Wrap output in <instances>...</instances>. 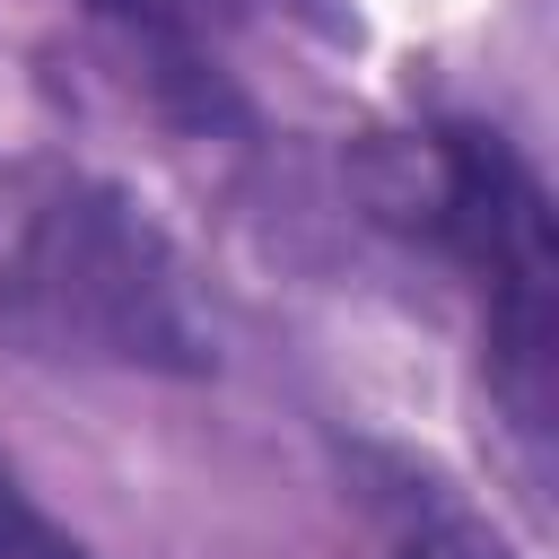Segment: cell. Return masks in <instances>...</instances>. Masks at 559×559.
<instances>
[{"label": "cell", "mask_w": 559, "mask_h": 559, "mask_svg": "<svg viewBox=\"0 0 559 559\" xmlns=\"http://www.w3.org/2000/svg\"><path fill=\"white\" fill-rule=\"evenodd\" d=\"M0 323L44 358L210 367V332L166 236L105 183H52L0 253Z\"/></svg>", "instance_id": "cell-1"}, {"label": "cell", "mask_w": 559, "mask_h": 559, "mask_svg": "<svg viewBox=\"0 0 559 559\" xmlns=\"http://www.w3.org/2000/svg\"><path fill=\"white\" fill-rule=\"evenodd\" d=\"M419 227L463 262L489 323V367L524 437L550 428V192L498 131H437L419 148Z\"/></svg>", "instance_id": "cell-2"}, {"label": "cell", "mask_w": 559, "mask_h": 559, "mask_svg": "<svg viewBox=\"0 0 559 559\" xmlns=\"http://www.w3.org/2000/svg\"><path fill=\"white\" fill-rule=\"evenodd\" d=\"M367 515H376V550L384 559H507V542L419 463L367 454Z\"/></svg>", "instance_id": "cell-3"}, {"label": "cell", "mask_w": 559, "mask_h": 559, "mask_svg": "<svg viewBox=\"0 0 559 559\" xmlns=\"http://www.w3.org/2000/svg\"><path fill=\"white\" fill-rule=\"evenodd\" d=\"M0 559H96L79 533H61L26 489H17V472H0Z\"/></svg>", "instance_id": "cell-4"}, {"label": "cell", "mask_w": 559, "mask_h": 559, "mask_svg": "<svg viewBox=\"0 0 559 559\" xmlns=\"http://www.w3.org/2000/svg\"><path fill=\"white\" fill-rule=\"evenodd\" d=\"M96 9H114V17H131V26H183V0H96Z\"/></svg>", "instance_id": "cell-5"}]
</instances>
